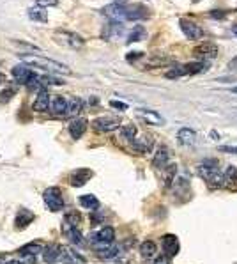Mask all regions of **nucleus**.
I'll list each match as a JSON object with an SVG mask.
<instances>
[{
    "label": "nucleus",
    "mask_w": 237,
    "mask_h": 264,
    "mask_svg": "<svg viewBox=\"0 0 237 264\" xmlns=\"http://www.w3.org/2000/svg\"><path fill=\"white\" fill-rule=\"evenodd\" d=\"M154 145L152 135H142V137H135L133 139V149L138 151V153H147L151 151Z\"/></svg>",
    "instance_id": "nucleus-13"
},
{
    "label": "nucleus",
    "mask_w": 237,
    "mask_h": 264,
    "mask_svg": "<svg viewBox=\"0 0 237 264\" xmlns=\"http://www.w3.org/2000/svg\"><path fill=\"white\" fill-rule=\"evenodd\" d=\"M147 16H149V13H147V7H144L142 4L126 5L124 22H140V20H145Z\"/></svg>",
    "instance_id": "nucleus-6"
},
{
    "label": "nucleus",
    "mask_w": 237,
    "mask_h": 264,
    "mask_svg": "<svg viewBox=\"0 0 237 264\" xmlns=\"http://www.w3.org/2000/svg\"><path fill=\"white\" fill-rule=\"evenodd\" d=\"M168 158H170V153H168V149L167 147H161L156 153V156H154L152 160V165L154 167H158V168H163V167H167L168 165Z\"/></svg>",
    "instance_id": "nucleus-23"
},
{
    "label": "nucleus",
    "mask_w": 237,
    "mask_h": 264,
    "mask_svg": "<svg viewBox=\"0 0 237 264\" xmlns=\"http://www.w3.org/2000/svg\"><path fill=\"white\" fill-rule=\"evenodd\" d=\"M94 128L101 133H110V131H115L121 128V120L117 119V117H98V119L92 122Z\"/></svg>",
    "instance_id": "nucleus-5"
},
{
    "label": "nucleus",
    "mask_w": 237,
    "mask_h": 264,
    "mask_svg": "<svg viewBox=\"0 0 237 264\" xmlns=\"http://www.w3.org/2000/svg\"><path fill=\"white\" fill-rule=\"evenodd\" d=\"M121 133H122V137H124V139L133 140V139L136 137V126H135V124H126V126H122Z\"/></svg>",
    "instance_id": "nucleus-31"
},
{
    "label": "nucleus",
    "mask_w": 237,
    "mask_h": 264,
    "mask_svg": "<svg viewBox=\"0 0 237 264\" xmlns=\"http://www.w3.org/2000/svg\"><path fill=\"white\" fill-rule=\"evenodd\" d=\"M80 204L82 208L85 209H90V211H96L99 208V200L94 197V195H82L80 197Z\"/></svg>",
    "instance_id": "nucleus-26"
},
{
    "label": "nucleus",
    "mask_w": 237,
    "mask_h": 264,
    "mask_svg": "<svg viewBox=\"0 0 237 264\" xmlns=\"http://www.w3.org/2000/svg\"><path fill=\"white\" fill-rule=\"evenodd\" d=\"M80 220H82V216H80V213H76V211H71V213H67L64 216V222H62V231H69V229L73 227H78Z\"/></svg>",
    "instance_id": "nucleus-21"
},
{
    "label": "nucleus",
    "mask_w": 237,
    "mask_h": 264,
    "mask_svg": "<svg viewBox=\"0 0 237 264\" xmlns=\"http://www.w3.org/2000/svg\"><path fill=\"white\" fill-rule=\"evenodd\" d=\"M110 107H113V108H117V110L124 112L126 108H128V105H126V103H121V101H110Z\"/></svg>",
    "instance_id": "nucleus-37"
},
{
    "label": "nucleus",
    "mask_w": 237,
    "mask_h": 264,
    "mask_svg": "<svg viewBox=\"0 0 237 264\" xmlns=\"http://www.w3.org/2000/svg\"><path fill=\"white\" fill-rule=\"evenodd\" d=\"M90 176H92V172L88 170V168H78V170H75L69 176V183L73 186H84L90 179Z\"/></svg>",
    "instance_id": "nucleus-15"
},
{
    "label": "nucleus",
    "mask_w": 237,
    "mask_h": 264,
    "mask_svg": "<svg viewBox=\"0 0 237 264\" xmlns=\"http://www.w3.org/2000/svg\"><path fill=\"white\" fill-rule=\"evenodd\" d=\"M156 250H158V248H156V243L151 240L144 241V243L140 245V254H142L144 259H152L154 255H156Z\"/></svg>",
    "instance_id": "nucleus-24"
},
{
    "label": "nucleus",
    "mask_w": 237,
    "mask_h": 264,
    "mask_svg": "<svg viewBox=\"0 0 237 264\" xmlns=\"http://www.w3.org/2000/svg\"><path fill=\"white\" fill-rule=\"evenodd\" d=\"M225 14L227 13H221V11H211L209 16L211 18H225Z\"/></svg>",
    "instance_id": "nucleus-40"
},
{
    "label": "nucleus",
    "mask_w": 237,
    "mask_h": 264,
    "mask_svg": "<svg viewBox=\"0 0 237 264\" xmlns=\"http://www.w3.org/2000/svg\"><path fill=\"white\" fill-rule=\"evenodd\" d=\"M34 220V215L28 211V209H20L18 216H16V220H14V223H16V227L18 229H23L27 227L28 223Z\"/></svg>",
    "instance_id": "nucleus-22"
},
{
    "label": "nucleus",
    "mask_w": 237,
    "mask_h": 264,
    "mask_svg": "<svg viewBox=\"0 0 237 264\" xmlns=\"http://www.w3.org/2000/svg\"><path fill=\"white\" fill-rule=\"evenodd\" d=\"M85 130H87V119H84V117H76L69 122V133L75 140L82 139Z\"/></svg>",
    "instance_id": "nucleus-14"
},
{
    "label": "nucleus",
    "mask_w": 237,
    "mask_h": 264,
    "mask_svg": "<svg viewBox=\"0 0 237 264\" xmlns=\"http://www.w3.org/2000/svg\"><path fill=\"white\" fill-rule=\"evenodd\" d=\"M84 108V99L80 97H71L67 101V110H65V116H78L80 112Z\"/></svg>",
    "instance_id": "nucleus-25"
},
{
    "label": "nucleus",
    "mask_w": 237,
    "mask_h": 264,
    "mask_svg": "<svg viewBox=\"0 0 237 264\" xmlns=\"http://www.w3.org/2000/svg\"><path fill=\"white\" fill-rule=\"evenodd\" d=\"M4 264H18V261H9V263H4Z\"/></svg>",
    "instance_id": "nucleus-43"
},
{
    "label": "nucleus",
    "mask_w": 237,
    "mask_h": 264,
    "mask_svg": "<svg viewBox=\"0 0 237 264\" xmlns=\"http://www.w3.org/2000/svg\"><path fill=\"white\" fill-rule=\"evenodd\" d=\"M113 240H115V231L113 227H103L99 232H94L90 234V245L98 250H103V248H107V246H112Z\"/></svg>",
    "instance_id": "nucleus-3"
},
{
    "label": "nucleus",
    "mask_w": 237,
    "mask_h": 264,
    "mask_svg": "<svg viewBox=\"0 0 237 264\" xmlns=\"http://www.w3.org/2000/svg\"><path fill=\"white\" fill-rule=\"evenodd\" d=\"M22 59L25 62H28L30 66L34 68H39V70H50V71H55V73H64V74H69V68L61 62H57V60H51V59H43V57H34V55H22Z\"/></svg>",
    "instance_id": "nucleus-1"
},
{
    "label": "nucleus",
    "mask_w": 237,
    "mask_h": 264,
    "mask_svg": "<svg viewBox=\"0 0 237 264\" xmlns=\"http://www.w3.org/2000/svg\"><path fill=\"white\" fill-rule=\"evenodd\" d=\"M20 250H22V252H30V254L36 255L39 250H43V248L38 245V243H32V245H27V246H23V248H20Z\"/></svg>",
    "instance_id": "nucleus-34"
},
{
    "label": "nucleus",
    "mask_w": 237,
    "mask_h": 264,
    "mask_svg": "<svg viewBox=\"0 0 237 264\" xmlns=\"http://www.w3.org/2000/svg\"><path fill=\"white\" fill-rule=\"evenodd\" d=\"M223 181L225 183H236L237 181V167H228L223 174Z\"/></svg>",
    "instance_id": "nucleus-33"
},
{
    "label": "nucleus",
    "mask_w": 237,
    "mask_h": 264,
    "mask_svg": "<svg viewBox=\"0 0 237 264\" xmlns=\"http://www.w3.org/2000/svg\"><path fill=\"white\" fill-rule=\"evenodd\" d=\"M124 11H126V5L121 4V2H115V4L107 5V7L103 9V14L108 16L110 20H113V22H124Z\"/></svg>",
    "instance_id": "nucleus-10"
},
{
    "label": "nucleus",
    "mask_w": 237,
    "mask_h": 264,
    "mask_svg": "<svg viewBox=\"0 0 237 264\" xmlns=\"http://www.w3.org/2000/svg\"><path fill=\"white\" fill-rule=\"evenodd\" d=\"M43 199L46 202L48 209L50 211H61L64 208V199H62V193L59 188L51 186V188H46L44 193H43Z\"/></svg>",
    "instance_id": "nucleus-4"
},
{
    "label": "nucleus",
    "mask_w": 237,
    "mask_h": 264,
    "mask_svg": "<svg viewBox=\"0 0 237 264\" xmlns=\"http://www.w3.org/2000/svg\"><path fill=\"white\" fill-rule=\"evenodd\" d=\"M13 76H14V80H16L18 84L27 85L28 82L36 76V73H34L30 68H27V66H14V68H13Z\"/></svg>",
    "instance_id": "nucleus-12"
},
{
    "label": "nucleus",
    "mask_w": 237,
    "mask_h": 264,
    "mask_svg": "<svg viewBox=\"0 0 237 264\" xmlns=\"http://www.w3.org/2000/svg\"><path fill=\"white\" fill-rule=\"evenodd\" d=\"M154 264H170V257H167V255H158L156 257V261H154Z\"/></svg>",
    "instance_id": "nucleus-38"
},
{
    "label": "nucleus",
    "mask_w": 237,
    "mask_h": 264,
    "mask_svg": "<svg viewBox=\"0 0 237 264\" xmlns=\"http://www.w3.org/2000/svg\"><path fill=\"white\" fill-rule=\"evenodd\" d=\"M228 70L232 71V70H237V57L234 60H230V64H228Z\"/></svg>",
    "instance_id": "nucleus-41"
},
{
    "label": "nucleus",
    "mask_w": 237,
    "mask_h": 264,
    "mask_svg": "<svg viewBox=\"0 0 237 264\" xmlns=\"http://www.w3.org/2000/svg\"><path fill=\"white\" fill-rule=\"evenodd\" d=\"M59 254H61V246L51 243V245L46 246V250H43V259L48 264H55L59 261Z\"/></svg>",
    "instance_id": "nucleus-19"
},
{
    "label": "nucleus",
    "mask_w": 237,
    "mask_h": 264,
    "mask_svg": "<svg viewBox=\"0 0 237 264\" xmlns=\"http://www.w3.org/2000/svg\"><path fill=\"white\" fill-rule=\"evenodd\" d=\"M136 114H138L140 117H144L145 120H149L151 124H163V119L154 110H142V108H140V110H136Z\"/></svg>",
    "instance_id": "nucleus-27"
},
{
    "label": "nucleus",
    "mask_w": 237,
    "mask_h": 264,
    "mask_svg": "<svg viewBox=\"0 0 237 264\" xmlns=\"http://www.w3.org/2000/svg\"><path fill=\"white\" fill-rule=\"evenodd\" d=\"M28 18L32 22H38V24H46L48 22V11L46 7H41V5H32L28 7Z\"/></svg>",
    "instance_id": "nucleus-17"
},
{
    "label": "nucleus",
    "mask_w": 237,
    "mask_h": 264,
    "mask_svg": "<svg viewBox=\"0 0 237 264\" xmlns=\"http://www.w3.org/2000/svg\"><path fill=\"white\" fill-rule=\"evenodd\" d=\"M179 25H181L182 34H184L188 39H200V37H204V30H202L195 22H190V20H186V18H181L179 20Z\"/></svg>",
    "instance_id": "nucleus-8"
},
{
    "label": "nucleus",
    "mask_w": 237,
    "mask_h": 264,
    "mask_svg": "<svg viewBox=\"0 0 237 264\" xmlns=\"http://www.w3.org/2000/svg\"><path fill=\"white\" fill-rule=\"evenodd\" d=\"M50 108V94L44 87L39 89L38 91V97H36V101H34V110L38 112H46Z\"/></svg>",
    "instance_id": "nucleus-16"
},
{
    "label": "nucleus",
    "mask_w": 237,
    "mask_h": 264,
    "mask_svg": "<svg viewBox=\"0 0 237 264\" xmlns=\"http://www.w3.org/2000/svg\"><path fill=\"white\" fill-rule=\"evenodd\" d=\"M13 94H14L13 89H5L4 93H2V96H0V103H7L13 97Z\"/></svg>",
    "instance_id": "nucleus-35"
},
{
    "label": "nucleus",
    "mask_w": 237,
    "mask_h": 264,
    "mask_svg": "<svg viewBox=\"0 0 237 264\" xmlns=\"http://www.w3.org/2000/svg\"><path fill=\"white\" fill-rule=\"evenodd\" d=\"M2 82H4V74L0 73V84H2Z\"/></svg>",
    "instance_id": "nucleus-44"
},
{
    "label": "nucleus",
    "mask_w": 237,
    "mask_h": 264,
    "mask_svg": "<svg viewBox=\"0 0 237 264\" xmlns=\"http://www.w3.org/2000/svg\"><path fill=\"white\" fill-rule=\"evenodd\" d=\"M193 53H195L198 59H214V57L218 55V47H216L214 43L205 41L202 43V45H198V47L193 50Z\"/></svg>",
    "instance_id": "nucleus-9"
},
{
    "label": "nucleus",
    "mask_w": 237,
    "mask_h": 264,
    "mask_svg": "<svg viewBox=\"0 0 237 264\" xmlns=\"http://www.w3.org/2000/svg\"><path fill=\"white\" fill-rule=\"evenodd\" d=\"M163 250H165V255L167 257H175L177 254H179V240H177V236H173V234H165L163 236Z\"/></svg>",
    "instance_id": "nucleus-11"
},
{
    "label": "nucleus",
    "mask_w": 237,
    "mask_h": 264,
    "mask_svg": "<svg viewBox=\"0 0 237 264\" xmlns=\"http://www.w3.org/2000/svg\"><path fill=\"white\" fill-rule=\"evenodd\" d=\"M38 5L41 7H50V5H57V0H36Z\"/></svg>",
    "instance_id": "nucleus-39"
},
{
    "label": "nucleus",
    "mask_w": 237,
    "mask_h": 264,
    "mask_svg": "<svg viewBox=\"0 0 237 264\" xmlns=\"http://www.w3.org/2000/svg\"><path fill=\"white\" fill-rule=\"evenodd\" d=\"M198 176L204 177L205 181H209V183H214V185H221V181L223 176L219 174V165L216 160H205L198 165Z\"/></svg>",
    "instance_id": "nucleus-2"
},
{
    "label": "nucleus",
    "mask_w": 237,
    "mask_h": 264,
    "mask_svg": "<svg viewBox=\"0 0 237 264\" xmlns=\"http://www.w3.org/2000/svg\"><path fill=\"white\" fill-rule=\"evenodd\" d=\"M18 264H36V255L30 252H22L20 250Z\"/></svg>",
    "instance_id": "nucleus-32"
},
{
    "label": "nucleus",
    "mask_w": 237,
    "mask_h": 264,
    "mask_svg": "<svg viewBox=\"0 0 237 264\" xmlns=\"http://www.w3.org/2000/svg\"><path fill=\"white\" fill-rule=\"evenodd\" d=\"M117 254H119V246H107L103 250H98V255L101 259H112Z\"/></svg>",
    "instance_id": "nucleus-30"
},
{
    "label": "nucleus",
    "mask_w": 237,
    "mask_h": 264,
    "mask_svg": "<svg viewBox=\"0 0 237 264\" xmlns=\"http://www.w3.org/2000/svg\"><path fill=\"white\" fill-rule=\"evenodd\" d=\"M64 234H65V236H67V238H69L71 243H75V245H80V243L84 241V238H82V232L78 231V227L69 229V231H65Z\"/></svg>",
    "instance_id": "nucleus-29"
},
{
    "label": "nucleus",
    "mask_w": 237,
    "mask_h": 264,
    "mask_svg": "<svg viewBox=\"0 0 237 264\" xmlns=\"http://www.w3.org/2000/svg\"><path fill=\"white\" fill-rule=\"evenodd\" d=\"M144 37H147V32H145L144 27H135L133 30L129 32V37H128V43H135V41H142Z\"/></svg>",
    "instance_id": "nucleus-28"
},
{
    "label": "nucleus",
    "mask_w": 237,
    "mask_h": 264,
    "mask_svg": "<svg viewBox=\"0 0 237 264\" xmlns=\"http://www.w3.org/2000/svg\"><path fill=\"white\" fill-rule=\"evenodd\" d=\"M48 110L53 114V116H65V110H67V99L64 97H55L53 101L50 103V108Z\"/></svg>",
    "instance_id": "nucleus-20"
},
{
    "label": "nucleus",
    "mask_w": 237,
    "mask_h": 264,
    "mask_svg": "<svg viewBox=\"0 0 237 264\" xmlns=\"http://www.w3.org/2000/svg\"><path fill=\"white\" fill-rule=\"evenodd\" d=\"M232 32H234V34H236V36H237V25H234V27H232Z\"/></svg>",
    "instance_id": "nucleus-42"
},
{
    "label": "nucleus",
    "mask_w": 237,
    "mask_h": 264,
    "mask_svg": "<svg viewBox=\"0 0 237 264\" xmlns=\"http://www.w3.org/2000/svg\"><path fill=\"white\" fill-rule=\"evenodd\" d=\"M177 140H179V144H181V145H186V147H190V145H195L196 133L193 130H190V128H181V130H179V133H177Z\"/></svg>",
    "instance_id": "nucleus-18"
},
{
    "label": "nucleus",
    "mask_w": 237,
    "mask_h": 264,
    "mask_svg": "<svg viewBox=\"0 0 237 264\" xmlns=\"http://www.w3.org/2000/svg\"><path fill=\"white\" fill-rule=\"evenodd\" d=\"M221 153H228V154H237V147L236 145H221L219 147Z\"/></svg>",
    "instance_id": "nucleus-36"
},
{
    "label": "nucleus",
    "mask_w": 237,
    "mask_h": 264,
    "mask_svg": "<svg viewBox=\"0 0 237 264\" xmlns=\"http://www.w3.org/2000/svg\"><path fill=\"white\" fill-rule=\"evenodd\" d=\"M59 261H61L62 264H85L84 255H80L78 252L73 250L71 246H61Z\"/></svg>",
    "instance_id": "nucleus-7"
}]
</instances>
